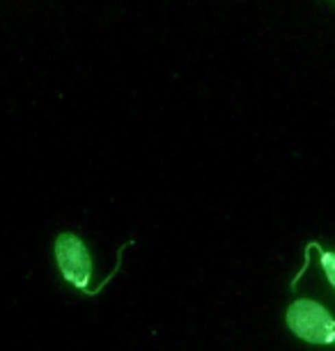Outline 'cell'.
Returning <instances> with one entry per match:
<instances>
[{"instance_id":"obj_2","label":"cell","mask_w":335,"mask_h":351,"mask_svg":"<svg viewBox=\"0 0 335 351\" xmlns=\"http://www.w3.org/2000/svg\"><path fill=\"white\" fill-rule=\"evenodd\" d=\"M55 260L60 267L62 278L76 289H83L88 294L95 291L88 289V282L92 278V257L85 248V243L71 232H64L55 239Z\"/></svg>"},{"instance_id":"obj_3","label":"cell","mask_w":335,"mask_h":351,"mask_svg":"<svg viewBox=\"0 0 335 351\" xmlns=\"http://www.w3.org/2000/svg\"><path fill=\"white\" fill-rule=\"evenodd\" d=\"M310 246L319 250V255H321V267H324V274H326V278H328V282H331V285H333V289H335V253H328V250L319 248L317 243H310Z\"/></svg>"},{"instance_id":"obj_1","label":"cell","mask_w":335,"mask_h":351,"mask_svg":"<svg viewBox=\"0 0 335 351\" xmlns=\"http://www.w3.org/2000/svg\"><path fill=\"white\" fill-rule=\"evenodd\" d=\"M287 326L308 344H328L335 347V319L317 301L299 299L287 308Z\"/></svg>"}]
</instances>
